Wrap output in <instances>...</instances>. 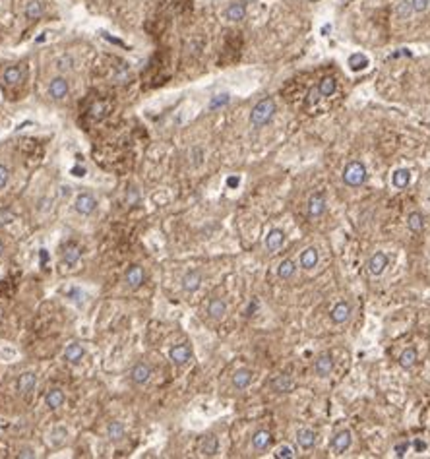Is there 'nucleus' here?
Instances as JSON below:
<instances>
[{"instance_id": "f257e3e1", "label": "nucleus", "mask_w": 430, "mask_h": 459, "mask_svg": "<svg viewBox=\"0 0 430 459\" xmlns=\"http://www.w3.org/2000/svg\"><path fill=\"white\" fill-rule=\"evenodd\" d=\"M275 111H277V107H275V101H273V99H269V97L262 99L260 103L254 105V109H252V113H250L252 126L262 128V126L269 124L271 122V118H273V115H275Z\"/></svg>"}, {"instance_id": "f03ea898", "label": "nucleus", "mask_w": 430, "mask_h": 459, "mask_svg": "<svg viewBox=\"0 0 430 459\" xmlns=\"http://www.w3.org/2000/svg\"><path fill=\"white\" fill-rule=\"evenodd\" d=\"M366 167L360 163V161H349L343 169V182L349 186V188H358L366 182Z\"/></svg>"}, {"instance_id": "7ed1b4c3", "label": "nucleus", "mask_w": 430, "mask_h": 459, "mask_svg": "<svg viewBox=\"0 0 430 459\" xmlns=\"http://www.w3.org/2000/svg\"><path fill=\"white\" fill-rule=\"evenodd\" d=\"M388 265H390V258H388V254H386V252H374V254L370 256V260H368L366 267H368V273H370V275L380 277V275L386 271V267H388Z\"/></svg>"}, {"instance_id": "20e7f679", "label": "nucleus", "mask_w": 430, "mask_h": 459, "mask_svg": "<svg viewBox=\"0 0 430 459\" xmlns=\"http://www.w3.org/2000/svg\"><path fill=\"white\" fill-rule=\"evenodd\" d=\"M351 442H353L351 430H339V432L331 438V450H333L337 456H339V454H345V452L349 450Z\"/></svg>"}, {"instance_id": "39448f33", "label": "nucleus", "mask_w": 430, "mask_h": 459, "mask_svg": "<svg viewBox=\"0 0 430 459\" xmlns=\"http://www.w3.org/2000/svg\"><path fill=\"white\" fill-rule=\"evenodd\" d=\"M351 314H353L351 304H349V302H345V300H341V302H337V304L331 308L329 318H331L333 324H345L347 320L351 318Z\"/></svg>"}, {"instance_id": "423d86ee", "label": "nucleus", "mask_w": 430, "mask_h": 459, "mask_svg": "<svg viewBox=\"0 0 430 459\" xmlns=\"http://www.w3.org/2000/svg\"><path fill=\"white\" fill-rule=\"evenodd\" d=\"M74 208H76V212L80 213V215H91V213L95 212V208H97V202H95V198L91 194H80L76 198Z\"/></svg>"}, {"instance_id": "0eeeda50", "label": "nucleus", "mask_w": 430, "mask_h": 459, "mask_svg": "<svg viewBox=\"0 0 430 459\" xmlns=\"http://www.w3.org/2000/svg\"><path fill=\"white\" fill-rule=\"evenodd\" d=\"M325 212V196L323 192H314L308 198V215L310 217H320Z\"/></svg>"}, {"instance_id": "6e6552de", "label": "nucleus", "mask_w": 430, "mask_h": 459, "mask_svg": "<svg viewBox=\"0 0 430 459\" xmlns=\"http://www.w3.org/2000/svg\"><path fill=\"white\" fill-rule=\"evenodd\" d=\"M331 370H333V356L329 353L320 354V356L316 358V362H314V372H316V376L325 378V376L331 374Z\"/></svg>"}, {"instance_id": "1a4fd4ad", "label": "nucleus", "mask_w": 430, "mask_h": 459, "mask_svg": "<svg viewBox=\"0 0 430 459\" xmlns=\"http://www.w3.org/2000/svg\"><path fill=\"white\" fill-rule=\"evenodd\" d=\"M149 376H151V368H149V364H145V362L134 364L132 370H130V380H132L134 384H138V386H143V384L149 380Z\"/></svg>"}, {"instance_id": "9d476101", "label": "nucleus", "mask_w": 430, "mask_h": 459, "mask_svg": "<svg viewBox=\"0 0 430 459\" xmlns=\"http://www.w3.org/2000/svg\"><path fill=\"white\" fill-rule=\"evenodd\" d=\"M200 287H202V275H200V271L192 269V271L184 273V277H182V289L186 293H194Z\"/></svg>"}, {"instance_id": "9b49d317", "label": "nucleus", "mask_w": 430, "mask_h": 459, "mask_svg": "<svg viewBox=\"0 0 430 459\" xmlns=\"http://www.w3.org/2000/svg\"><path fill=\"white\" fill-rule=\"evenodd\" d=\"M283 242H285V232L281 229H271L268 232V236H266V248H268L269 252L279 250V248L283 246Z\"/></svg>"}, {"instance_id": "f8f14e48", "label": "nucleus", "mask_w": 430, "mask_h": 459, "mask_svg": "<svg viewBox=\"0 0 430 459\" xmlns=\"http://www.w3.org/2000/svg\"><path fill=\"white\" fill-rule=\"evenodd\" d=\"M318 260H320V254L314 246H308L306 250H303L301 254V267L303 269H314L318 265Z\"/></svg>"}, {"instance_id": "ddd939ff", "label": "nucleus", "mask_w": 430, "mask_h": 459, "mask_svg": "<svg viewBox=\"0 0 430 459\" xmlns=\"http://www.w3.org/2000/svg\"><path fill=\"white\" fill-rule=\"evenodd\" d=\"M293 388H295V380L289 374H281L271 382V389L275 393H289Z\"/></svg>"}, {"instance_id": "4468645a", "label": "nucleus", "mask_w": 430, "mask_h": 459, "mask_svg": "<svg viewBox=\"0 0 430 459\" xmlns=\"http://www.w3.org/2000/svg\"><path fill=\"white\" fill-rule=\"evenodd\" d=\"M143 269L140 267V265H132L128 271H126V285L130 287V289H138L140 285L143 283Z\"/></svg>"}, {"instance_id": "2eb2a0df", "label": "nucleus", "mask_w": 430, "mask_h": 459, "mask_svg": "<svg viewBox=\"0 0 430 459\" xmlns=\"http://www.w3.org/2000/svg\"><path fill=\"white\" fill-rule=\"evenodd\" d=\"M297 442L303 450H312L316 446V432L310 430V428H301L297 432Z\"/></svg>"}, {"instance_id": "dca6fc26", "label": "nucleus", "mask_w": 430, "mask_h": 459, "mask_svg": "<svg viewBox=\"0 0 430 459\" xmlns=\"http://www.w3.org/2000/svg\"><path fill=\"white\" fill-rule=\"evenodd\" d=\"M190 356H192V353H190V347H188V345H177V347L171 349V360H173L175 364H179V366L186 364V362L190 360Z\"/></svg>"}, {"instance_id": "f3484780", "label": "nucleus", "mask_w": 430, "mask_h": 459, "mask_svg": "<svg viewBox=\"0 0 430 459\" xmlns=\"http://www.w3.org/2000/svg\"><path fill=\"white\" fill-rule=\"evenodd\" d=\"M409 182H411V171L409 169H395L394 175H392V184H394L395 188H399V190H403V188H407L409 186Z\"/></svg>"}, {"instance_id": "a211bd4d", "label": "nucleus", "mask_w": 430, "mask_h": 459, "mask_svg": "<svg viewBox=\"0 0 430 459\" xmlns=\"http://www.w3.org/2000/svg\"><path fill=\"white\" fill-rule=\"evenodd\" d=\"M269 444H271V434L268 430H256L254 436H252V448L258 450V452H264L268 450Z\"/></svg>"}, {"instance_id": "6ab92c4d", "label": "nucleus", "mask_w": 430, "mask_h": 459, "mask_svg": "<svg viewBox=\"0 0 430 459\" xmlns=\"http://www.w3.org/2000/svg\"><path fill=\"white\" fill-rule=\"evenodd\" d=\"M347 64H349V70H351V72H362L364 68H368L370 60H368V56H366V54L353 53L351 56H349Z\"/></svg>"}, {"instance_id": "aec40b11", "label": "nucleus", "mask_w": 430, "mask_h": 459, "mask_svg": "<svg viewBox=\"0 0 430 459\" xmlns=\"http://www.w3.org/2000/svg\"><path fill=\"white\" fill-rule=\"evenodd\" d=\"M49 93L53 99H62L68 93V82L64 78H54L49 86Z\"/></svg>"}, {"instance_id": "412c9836", "label": "nucleus", "mask_w": 430, "mask_h": 459, "mask_svg": "<svg viewBox=\"0 0 430 459\" xmlns=\"http://www.w3.org/2000/svg\"><path fill=\"white\" fill-rule=\"evenodd\" d=\"M252 382V370L248 368H240L233 374V386L236 389H246Z\"/></svg>"}, {"instance_id": "4be33fe9", "label": "nucleus", "mask_w": 430, "mask_h": 459, "mask_svg": "<svg viewBox=\"0 0 430 459\" xmlns=\"http://www.w3.org/2000/svg\"><path fill=\"white\" fill-rule=\"evenodd\" d=\"M35 386H37V376L33 372H23L18 378V391H21V393H29Z\"/></svg>"}, {"instance_id": "5701e85b", "label": "nucleus", "mask_w": 430, "mask_h": 459, "mask_svg": "<svg viewBox=\"0 0 430 459\" xmlns=\"http://www.w3.org/2000/svg\"><path fill=\"white\" fill-rule=\"evenodd\" d=\"M45 403H47L49 409H58V407L64 403V391L60 388L49 389L47 395H45Z\"/></svg>"}, {"instance_id": "b1692460", "label": "nucleus", "mask_w": 430, "mask_h": 459, "mask_svg": "<svg viewBox=\"0 0 430 459\" xmlns=\"http://www.w3.org/2000/svg\"><path fill=\"white\" fill-rule=\"evenodd\" d=\"M84 354H86V351H84L82 345L72 343V345L66 347V351H64V358H66L68 362H72V364H78V362L84 358Z\"/></svg>"}, {"instance_id": "393cba45", "label": "nucleus", "mask_w": 430, "mask_h": 459, "mask_svg": "<svg viewBox=\"0 0 430 459\" xmlns=\"http://www.w3.org/2000/svg\"><path fill=\"white\" fill-rule=\"evenodd\" d=\"M208 314L215 320H221L227 314V302L221 299H214L210 302V306H208Z\"/></svg>"}, {"instance_id": "a878e982", "label": "nucleus", "mask_w": 430, "mask_h": 459, "mask_svg": "<svg viewBox=\"0 0 430 459\" xmlns=\"http://www.w3.org/2000/svg\"><path fill=\"white\" fill-rule=\"evenodd\" d=\"M217 450H219V440H217V436H214V434L206 436L204 442H202V456L212 458V456L217 454Z\"/></svg>"}, {"instance_id": "bb28decb", "label": "nucleus", "mask_w": 430, "mask_h": 459, "mask_svg": "<svg viewBox=\"0 0 430 459\" xmlns=\"http://www.w3.org/2000/svg\"><path fill=\"white\" fill-rule=\"evenodd\" d=\"M227 18L231 19V21H240V19H244V16H246V4H242V2H234V4H231L229 8H227Z\"/></svg>"}, {"instance_id": "cd10ccee", "label": "nucleus", "mask_w": 430, "mask_h": 459, "mask_svg": "<svg viewBox=\"0 0 430 459\" xmlns=\"http://www.w3.org/2000/svg\"><path fill=\"white\" fill-rule=\"evenodd\" d=\"M335 89H337V82H335V78H331V76L322 78V82L318 84V91H320L322 97H331V95L335 93Z\"/></svg>"}, {"instance_id": "c85d7f7f", "label": "nucleus", "mask_w": 430, "mask_h": 459, "mask_svg": "<svg viewBox=\"0 0 430 459\" xmlns=\"http://www.w3.org/2000/svg\"><path fill=\"white\" fill-rule=\"evenodd\" d=\"M297 273V264L293 260H283L281 264L277 265V275L281 279H291Z\"/></svg>"}, {"instance_id": "c756f323", "label": "nucleus", "mask_w": 430, "mask_h": 459, "mask_svg": "<svg viewBox=\"0 0 430 459\" xmlns=\"http://www.w3.org/2000/svg\"><path fill=\"white\" fill-rule=\"evenodd\" d=\"M415 362H417V351L413 349V347H409V349H405L403 353L399 354V366L401 368H411V366H415Z\"/></svg>"}, {"instance_id": "7c9ffc66", "label": "nucleus", "mask_w": 430, "mask_h": 459, "mask_svg": "<svg viewBox=\"0 0 430 459\" xmlns=\"http://www.w3.org/2000/svg\"><path fill=\"white\" fill-rule=\"evenodd\" d=\"M407 225H409V229H411L413 232H423V229H425L423 215L419 212H411L409 213V217H407Z\"/></svg>"}, {"instance_id": "2f4dec72", "label": "nucleus", "mask_w": 430, "mask_h": 459, "mask_svg": "<svg viewBox=\"0 0 430 459\" xmlns=\"http://www.w3.org/2000/svg\"><path fill=\"white\" fill-rule=\"evenodd\" d=\"M21 76H23V74H21V70H19L18 66H10V68L4 70V76H2V78H4V82H6L8 86H14V84H19V82H21Z\"/></svg>"}, {"instance_id": "473e14b6", "label": "nucleus", "mask_w": 430, "mask_h": 459, "mask_svg": "<svg viewBox=\"0 0 430 459\" xmlns=\"http://www.w3.org/2000/svg\"><path fill=\"white\" fill-rule=\"evenodd\" d=\"M107 436L110 438V440H120L122 436H124V424L118 423V421H112V423H108L107 426Z\"/></svg>"}, {"instance_id": "72a5a7b5", "label": "nucleus", "mask_w": 430, "mask_h": 459, "mask_svg": "<svg viewBox=\"0 0 430 459\" xmlns=\"http://www.w3.org/2000/svg\"><path fill=\"white\" fill-rule=\"evenodd\" d=\"M80 256H82L80 248L76 246V244H68V246H66V250H64V264H66V265H76V264H78V260H80Z\"/></svg>"}, {"instance_id": "f704fd0d", "label": "nucleus", "mask_w": 430, "mask_h": 459, "mask_svg": "<svg viewBox=\"0 0 430 459\" xmlns=\"http://www.w3.org/2000/svg\"><path fill=\"white\" fill-rule=\"evenodd\" d=\"M413 12H415V10H413L411 0H401V2H397V6H395V14H397V18L399 19H407Z\"/></svg>"}, {"instance_id": "c9c22d12", "label": "nucleus", "mask_w": 430, "mask_h": 459, "mask_svg": "<svg viewBox=\"0 0 430 459\" xmlns=\"http://www.w3.org/2000/svg\"><path fill=\"white\" fill-rule=\"evenodd\" d=\"M41 14H43V4L39 0H31L25 6V16H27V19H37Z\"/></svg>"}, {"instance_id": "e433bc0d", "label": "nucleus", "mask_w": 430, "mask_h": 459, "mask_svg": "<svg viewBox=\"0 0 430 459\" xmlns=\"http://www.w3.org/2000/svg\"><path fill=\"white\" fill-rule=\"evenodd\" d=\"M229 101H231V95H229V93H219V95H215L214 99L210 101V109H212V111L221 109V107L229 105Z\"/></svg>"}, {"instance_id": "4c0bfd02", "label": "nucleus", "mask_w": 430, "mask_h": 459, "mask_svg": "<svg viewBox=\"0 0 430 459\" xmlns=\"http://www.w3.org/2000/svg\"><path fill=\"white\" fill-rule=\"evenodd\" d=\"M190 163L194 165V167H200L202 163H204V149L202 147H192L190 149Z\"/></svg>"}, {"instance_id": "58836bf2", "label": "nucleus", "mask_w": 430, "mask_h": 459, "mask_svg": "<svg viewBox=\"0 0 430 459\" xmlns=\"http://www.w3.org/2000/svg\"><path fill=\"white\" fill-rule=\"evenodd\" d=\"M275 458L277 459H293L295 458V450H293L291 446H281V448H277Z\"/></svg>"}, {"instance_id": "ea45409f", "label": "nucleus", "mask_w": 430, "mask_h": 459, "mask_svg": "<svg viewBox=\"0 0 430 459\" xmlns=\"http://www.w3.org/2000/svg\"><path fill=\"white\" fill-rule=\"evenodd\" d=\"M413 2V10L415 12H419V14H423V12H427L430 6V0H411Z\"/></svg>"}, {"instance_id": "a19ab883", "label": "nucleus", "mask_w": 430, "mask_h": 459, "mask_svg": "<svg viewBox=\"0 0 430 459\" xmlns=\"http://www.w3.org/2000/svg\"><path fill=\"white\" fill-rule=\"evenodd\" d=\"M409 446H411V442H399V444H395V448H394L395 456H397V458H405Z\"/></svg>"}, {"instance_id": "79ce46f5", "label": "nucleus", "mask_w": 430, "mask_h": 459, "mask_svg": "<svg viewBox=\"0 0 430 459\" xmlns=\"http://www.w3.org/2000/svg\"><path fill=\"white\" fill-rule=\"evenodd\" d=\"M8 180H10V171H8V167L0 165V190H4V188H6Z\"/></svg>"}, {"instance_id": "37998d69", "label": "nucleus", "mask_w": 430, "mask_h": 459, "mask_svg": "<svg viewBox=\"0 0 430 459\" xmlns=\"http://www.w3.org/2000/svg\"><path fill=\"white\" fill-rule=\"evenodd\" d=\"M35 456L37 454H35V450H33V448H21V450L18 452L19 459H33Z\"/></svg>"}, {"instance_id": "c03bdc74", "label": "nucleus", "mask_w": 430, "mask_h": 459, "mask_svg": "<svg viewBox=\"0 0 430 459\" xmlns=\"http://www.w3.org/2000/svg\"><path fill=\"white\" fill-rule=\"evenodd\" d=\"M411 446L415 448V452H425V450H427V442H423V440H415Z\"/></svg>"}, {"instance_id": "a18cd8bd", "label": "nucleus", "mask_w": 430, "mask_h": 459, "mask_svg": "<svg viewBox=\"0 0 430 459\" xmlns=\"http://www.w3.org/2000/svg\"><path fill=\"white\" fill-rule=\"evenodd\" d=\"M318 95H320L318 88L312 89V91H310V95H308V103H316V101H318Z\"/></svg>"}, {"instance_id": "49530a36", "label": "nucleus", "mask_w": 430, "mask_h": 459, "mask_svg": "<svg viewBox=\"0 0 430 459\" xmlns=\"http://www.w3.org/2000/svg\"><path fill=\"white\" fill-rule=\"evenodd\" d=\"M238 182H240V178L238 177L227 178V186H231V188H236V186H238Z\"/></svg>"}, {"instance_id": "de8ad7c7", "label": "nucleus", "mask_w": 430, "mask_h": 459, "mask_svg": "<svg viewBox=\"0 0 430 459\" xmlns=\"http://www.w3.org/2000/svg\"><path fill=\"white\" fill-rule=\"evenodd\" d=\"M258 308V300H252L250 306H248V310H246V316H252V312Z\"/></svg>"}, {"instance_id": "09e8293b", "label": "nucleus", "mask_w": 430, "mask_h": 459, "mask_svg": "<svg viewBox=\"0 0 430 459\" xmlns=\"http://www.w3.org/2000/svg\"><path fill=\"white\" fill-rule=\"evenodd\" d=\"M72 173H76V177H84V173H86V171H84V169H78V167H76V169H74Z\"/></svg>"}, {"instance_id": "8fccbe9b", "label": "nucleus", "mask_w": 430, "mask_h": 459, "mask_svg": "<svg viewBox=\"0 0 430 459\" xmlns=\"http://www.w3.org/2000/svg\"><path fill=\"white\" fill-rule=\"evenodd\" d=\"M4 252H6V246H4V242L0 240V260L4 258Z\"/></svg>"}, {"instance_id": "3c124183", "label": "nucleus", "mask_w": 430, "mask_h": 459, "mask_svg": "<svg viewBox=\"0 0 430 459\" xmlns=\"http://www.w3.org/2000/svg\"><path fill=\"white\" fill-rule=\"evenodd\" d=\"M329 29H331V25H323V27H322V35H325Z\"/></svg>"}]
</instances>
